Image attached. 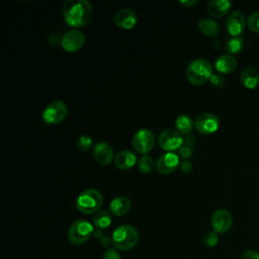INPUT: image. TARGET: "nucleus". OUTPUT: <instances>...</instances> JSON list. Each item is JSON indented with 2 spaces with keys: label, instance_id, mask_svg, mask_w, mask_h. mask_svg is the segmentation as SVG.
<instances>
[{
  "label": "nucleus",
  "instance_id": "nucleus-1",
  "mask_svg": "<svg viewBox=\"0 0 259 259\" xmlns=\"http://www.w3.org/2000/svg\"><path fill=\"white\" fill-rule=\"evenodd\" d=\"M62 14L69 26L84 27L91 19L92 5L87 0H67L63 3Z\"/></svg>",
  "mask_w": 259,
  "mask_h": 259
},
{
  "label": "nucleus",
  "instance_id": "nucleus-2",
  "mask_svg": "<svg viewBox=\"0 0 259 259\" xmlns=\"http://www.w3.org/2000/svg\"><path fill=\"white\" fill-rule=\"evenodd\" d=\"M212 66L205 59H195L186 68V78L192 85L199 86L208 81L212 75Z\"/></svg>",
  "mask_w": 259,
  "mask_h": 259
},
{
  "label": "nucleus",
  "instance_id": "nucleus-3",
  "mask_svg": "<svg viewBox=\"0 0 259 259\" xmlns=\"http://www.w3.org/2000/svg\"><path fill=\"white\" fill-rule=\"evenodd\" d=\"M103 204L101 192L94 188L82 191L76 199V208L84 214H92L99 211Z\"/></svg>",
  "mask_w": 259,
  "mask_h": 259
},
{
  "label": "nucleus",
  "instance_id": "nucleus-4",
  "mask_svg": "<svg viewBox=\"0 0 259 259\" xmlns=\"http://www.w3.org/2000/svg\"><path fill=\"white\" fill-rule=\"evenodd\" d=\"M139 242V233L131 225H121L117 227L112 234V244L115 249L128 251Z\"/></svg>",
  "mask_w": 259,
  "mask_h": 259
},
{
  "label": "nucleus",
  "instance_id": "nucleus-5",
  "mask_svg": "<svg viewBox=\"0 0 259 259\" xmlns=\"http://www.w3.org/2000/svg\"><path fill=\"white\" fill-rule=\"evenodd\" d=\"M94 227L85 220H76L68 230V239L73 245H82L86 243L94 234Z\"/></svg>",
  "mask_w": 259,
  "mask_h": 259
},
{
  "label": "nucleus",
  "instance_id": "nucleus-6",
  "mask_svg": "<svg viewBox=\"0 0 259 259\" xmlns=\"http://www.w3.org/2000/svg\"><path fill=\"white\" fill-rule=\"evenodd\" d=\"M68 114L67 104L60 100L49 103L42 111V119L46 123L55 125L61 123Z\"/></svg>",
  "mask_w": 259,
  "mask_h": 259
},
{
  "label": "nucleus",
  "instance_id": "nucleus-7",
  "mask_svg": "<svg viewBox=\"0 0 259 259\" xmlns=\"http://www.w3.org/2000/svg\"><path fill=\"white\" fill-rule=\"evenodd\" d=\"M132 143L137 153L147 155L155 145L154 133L149 128H141L134 135Z\"/></svg>",
  "mask_w": 259,
  "mask_h": 259
},
{
  "label": "nucleus",
  "instance_id": "nucleus-8",
  "mask_svg": "<svg viewBox=\"0 0 259 259\" xmlns=\"http://www.w3.org/2000/svg\"><path fill=\"white\" fill-rule=\"evenodd\" d=\"M158 144L167 153L173 152L183 146V137L177 131L164 130L158 137Z\"/></svg>",
  "mask_w": 259,
  "mask_h": 259
},
{
  "label": "nucleus",
  "instance_id": "nucleus-9",
  "mask_svg": "<svg viewBox=\"0 0 259 259\" xmlns=\"http://www.w3.org/2000/svg\"><path fill=\"white\" fill-rule=\"evenodd\" d=\"M220 119L212 113H201L194 119L195 130L202 135H211L219 130Z\"/></svg>",
  "mask_w": 259,
  "mask_h": 259
},
{
  "label": "nucleus",
  "instance_id": "nucleus-10",
  "mask_svg": "<svg viewBox=\"0 0 259 259\" xmlns=\"http://www.w3.org/2000/svg\"><path fill=\"white\" fill-rule=\"evenodd\" d=\"M210 224L215 233L225 234L232 228L233 217L229 210L225 208H219L212 212Z\"/></svg>",
  "mask_w": 259,
  "mask_h": 259
},
{
  "label": "nucleus",
  "instance_id": "nucleus-11",
  "mask_svg": "<svg viewBox=\"0 0 259 259\" xmlns=\"http://www.w3.org/2000/svg\"><path fill=\"white\" fill-rule=\"evenodd\" d=\"M85 42V35L78 29L67 31L61 39L62 49L68 53L78 52Z\"/></svg>",
  "mask_w": 259,
  "mask_h": 259
},
{
  "label": "nucleus",
  "instance_id": "nucleus-12",
  "mask_svg": "<svg viewBox=\"0 0 259 259\" xmlns=\"http://www.w3.org/2000/svg\"><path fill=\"white\" fill-rule=\"evenodd\" d=\"M246 27V16L242 11H233L226 20V28L232 36H241Z\"/></svg>",
  "mask_w": 259,
  "mask_h": 259
},
{
  "label": "nucleus",
  "instance_id": "nucleus-13",
  "mask_svg": "<svg viewBox=\"0 0 259 259\" xmlns=\"http://www.w3.org/2000/svg\"><path fill=\"white\" fill-rule=\"evenodd\" d=\"M179 165V156L173 152H168L159 157L156 162V169L159 173L167 175L173 173Z\"/></svg>",
  "mask_w": 259,
  "mask_h": 259
},
{
  "label": "nucleus",
  "instance_id": "nucleus-14",
  "mask_svg": "<svg viewBox=\"0 0 259 259\" xmlns=\"http://www.w3.org/2000/svg\"><path fill=\"white\" fill-rule=\"evenodd\" d=\"M113 21L117 27L127 30L135 27L138 22V15L130 8H123L114 14Z\"/></svg>",
  "mask_w": 259,
  "mask_h": 259
},
{
  "label": "nucleus",
  "instance_id": "nucleus-15",
  "mask_svg": "<svg viewBox=\"0 0 259 259\" xmlns=\"http://www.w3.org/2000/svg\"><path fill=\"white\" fill-rule=\"evenodd\" d=\"M113 149L108 143L99 142L93 148V157L100 165L110 164L113 160Z\"/></svg>",
  "mask_w": 259,
  "mask_h": 259
},
{
  "label": "nucleus",
  "instance_id": "nucleus-16",
  "mask_svg": "<svg viewBox=\"0 0 259 259\" xmlns=\"http://www.w3.org/2000/svg\"><path fill=\"white\" fill-rule=\"evenodd\" d=\"M232 7V2L229 0H210L206 5L207 13L214 18L225 16Z\"/></svg>",
  "mask_w": 259,
  "mask_h": 259
},
{
  "label": "nucleus",
  "instance_id": "nucleus-17",
  "mask_svg": "<svg viewBox=\"0 0 259 259\" xmlns=\"http://www.w3.org/2000/svg\"><path fill=\"white\" fill-rule=\"evenodd\" d=\"M132 202L131 199L125 195H119L114 197L109 204L110 213L114 217H122L128 212L131 209Z\"/></svg>",
  "mask_w": 259,
  "mask_h": 259
},
{
  "label": "nucleus",
  "instance_id": "nucleus-18",
  "mask_svg": "<svg viewBox=\"0 0 259 259\" xmlns=\"http://www.w3.org/2000/svg\"><path fill=\"white\" fill-rule=\"evenodd\" d=\"M137 163V156L134 152L123 150L117 153L114 157V164L119 170H128L133 168Z\"/></svg>",
  "mask_w": 259,
  "mask_h": 259
},
{
  "label": "nucleus",
  "instance_id": "nucleus-19",
  "mask_svg": "<svg viewBox=\"0 0 259 259\" xmlns=\"http://www.w3.org/2000/svg\"><path fill=\"white\" fill-rule=\"evenodd\" d=\"M214 67L217 71L222 74H230L236 69L237 61L231 55H221L215 60Z\"/></svg>",
  "mask_w": 259,
  "mask_h": 259
},
{
  "label": "nucleus",
  "instance_id": "nucleus-20",
  "mask_svg": "<svg viewBox=\"0 0 259 259\" xmlns=\"http://www.w3.org/2000/svg\"><path fill=\"white\" fill-rule=\"evenodd\" d=\"M241 83L248 89H254L259 85V72L254 68H245L240 73Z\"/></svg>",
  "mask_w": 259,
  "mask_h": 259
},
{
  "label": "nucleus",
  "instance_id": "nucleus-21",
  "mask_svg": "<svg viewBox=\"0 0 259 259\" xmlns=\"http://www.w3.org/2000/svg\"><path fill=\"white\" fill-rule=\"evenodd\" d=\"M197 27L201 33L208 37H215L220 32L219 23L210 18H202L197 22Z\"/></svg>",
  "mask_w": 259,
  "mask_h": 259
},
{
  "label": "nucleus",
  "instance_id": "nucleus-22",
  "mask_svg": "<svg viewBox=\"0 0 259 259\" xmlns=\"http://www.w3.org/2000/svg\"><path fill=\"white\" fill-rule=\"evenodd\" d=\"M194 121L186 114H180L175 119V127L179 134L189 135L193 130Z\"/></svg>",
  "mask_w": 259,
  "mask_h": 259
},
{
  "label": "nucleus",
  "instance_id": "nucleus-23",
  "mask_svg": "<svg viewBox=\"0 0 259 259\" xmlns=\"http://www.w3.org/2000/svg\"><path fill=\"white\" fill-rule=\"evenodd\" d=\"M93 224L97 229L103 230L110 226L111 214L107 210H99L93 217Z\"/></svg>",
  "mask_w": 259,
  "mask_h": 259
},
{
  "label": "nucleus",
  "instance_id": "nucleus-24",
  "mask_svg": "<svg viewBox=\"0 0 259 259\" xmlns=\"http://www.w3.org/2000/svg\"><path fill=\"white\" fill-rule=\"evenodd\" d=\"M245 41L242 36H233L229 38L226 42V51L229 53V55H237L239 54L243 48H244Z\"/></svg>",
  "mask_w": 259,
  "mask_h": 259
},
{
  "label": "nucleus",
  "instance_id": "nucleus-25",
  "mask_svg": "<svg viewBox=\"0 0 259 259\" xmlns=\"http://www.w3.org/2000/svg\"><path fill=\"white\" fill-rule=\"evenodd\" d=\"M138 167L142 173L148 174L154 168V161L149 155H142L138 160Z\"/></svg>",
  "mask_w": 259,
  "mask_h": 259
},
{
  "label": "nucleus",
  "instance_id": "nucleus-26",
  "mask_svg": "<svg viewBox=\"0 0 259 259\" xmlns=\"http://www.w3.org/2000/svg\"><path fill=\"white\" fill-rule=\"evenodd\" d=\"M247 25L251 31L259 33V11H255L248 16Z\"/></svg>",
  "mask_w": 259,
  "mask_h": 259
},
{
  "label": "nucleus",
  "instance_id": "nucleus-27",
  "mask_svg": "<svg viewBox=\"0 0 259 259\" xmlns=\"http://www.w3.org/2000/svg\"><path fill=\"white\" fill-rule=\"evenodd\" d=\"M202 242L208 248L214 247L219 242L218 233H215L214 231H209V232L205 233V235L202 238Z\"/></svg>",
  "mask_w": 259,
  "mask_h": 259
},
{
  "label": "nucleus",
  "instance_id": "nucleus-28",
  "mask_svg": "<svg viewBox=\"0 0 259 259\" xmlns=\"http://www.w3.org/2000/svg\"><path fill=\"white\" fill-rule=\"evenodd\" d=\"M93 146L92 139L87 135H82L77 140V147L81 151H88Z\"/></svg>",
  "mask_w": 259,
  "mask_h": 259
},
{
  "label": "nucleus",
  "instance_id": "nucleus-29",
  "mask_svg": "<svg viewBox=\"0 0 259 259\" xmlns=\"http://www.w3.org/2000/svg\"><path fill=\"white\" fill-rule=\"evenodd\" d=\"M209 82L211 84L212 87L214 88H222L225 83H226V79L222 74L219 73H213L209 79Z\"/></svg>",
  "mask_w": 259,
  "mask_h": 259
},
{
  "label": "nucleus",
  "instance_id": "nucleus-30",
  "mask_svg": "<svg viewBox=\"0 0 259 259\" xmlns=\"http://www.w3.org/2000/svg\"><path fill=\"white\" fill-rule=\"evenodd\" d=\"M102 259H121V257L115 248H108L104 252Z\"/></svg>",
  "mask_w": 259,
  "mask_h": 259
},
{
  "label": "nucleus",
  "instance_id": "nucleus-31",
  "mask_svg": "<svg viewBox=\"0 0 259 259\" xmlns=\"http://www.w3.org/2000/svg\"><path fill=\"white\" fill-rule=\"evenodd\" d=\"M191 156H192V150H191L190 147L182 146V147L179 149V157H181L182 159L187 160V159H189Z\"/></svg>",
  "mask_w": 259,
  "mask_h": 259
},
{
  "label": "nucleus",
  "instance_id": "nucleus-32",
  "mask_svg": "<svg viewBox=\"0 0 259 259\" xmlns=\"http://www.w3.org/2000/svg\"><path fill=\"white\" fill-rule=\"evenodd\" d=\"M242 259H259V252L255 250H247L243 253Z\"/></svg>",
  "mask_w": 259,
  "mask_h": 259
},
{
  "label": "nucleus",
  "instance_id": "nucleus-33",
  "mask_svg": "<svg viewBox=\"0 0 259 259\" xmlns=\"http://www.w3.org/2000/svg\"><path fill=\"white\" fill-rule=\"evenodd\" d=\"M179 168H180V170H181L183 173H188V172H190L191 169H192V164H191L189 161L184 160L183 162L180 163Z\"/></svg>",
  "mask_w": 259,
  "mask_h": 259
},
{
  "label": "nucleus",
  "instance_id": "nucleus-34",
  "mask_svg": "<svg viewBox=\"0 0 259 259\" xmlns=\"http://www.w3.org/2000/svg\"><path fill=\"white\" fill-rule=\"evenodd\" d=\"M195 143V139L194 136L192 135H186L185 138H183V146H187V147H192Z\"/></svg>",
  "mask_w": 259,
  "mask_h": 259
},
{
  "label": "nucleus",
  "instance_id": "nucleus-35",
  "mask_svg": "<svg viewBox=\"0 0 259 259\" xmlns=\"http://www.w3.org/2000/svg\"><path fill=\"white\" fill-rule=\"evenodd\" d=\"M198 0H182V1H179V3L182 5V6H184V7H186V8H191V7H193V6H195V5H197L198 4Z\"/></svg>",
  "mask_w": 259,
  "mask_h": 259
},
{
  "label": "nucleus",
  "instance_id": "nucleus-36",
  "mask_svg": "<svg viewBox=\"0 0 259 259\" xmlns=\"http://www.w3.org/2000/svg\"><path fill=\"white\" fill-rule=\"evenodd\" d=\"M100 244L103 247H109L112 244V238H109L107 236H104L100 239Z\"/></svg>",
  "mask_w": 259,
  "mask_h": 259
},
{
  "label": "nucleus",
  "instance_id": "nucleus-37",
  "mask_svg": "<svg viewBox=\"0 0 259 259\" xmlns=\"http://www.w3.org/2000/svg\"><path fill=\"white\" fill-rule=\"evenodd\" d=\"M93 236H95L97 239H101L102 237H104L103 233H102V230H100V229H97L96 231H94Z\"/></svg>",
  "mask_w": 259,
  "mask_h": 259
}]
</instances>
